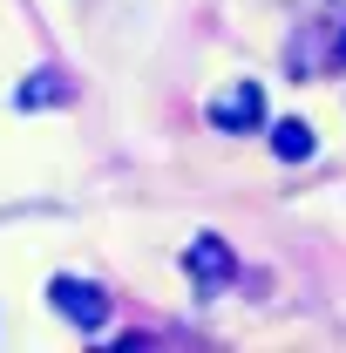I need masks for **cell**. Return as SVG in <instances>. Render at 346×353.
<instances>
[{"label": "cell", "mask_w": 346, "mask_h": 353, "mask_svg": "<svg viewBox=\"0 0 346 353\" xmlns=\"http://www.w3.org/2000/svg\"><path fill=\"white\" fill-rule=\"evenodd\" d=\"M48 299H54V312H61L68 326H82V333H95V326L109 319V292H102V285H88V279H68V272L48 285Z\"/></svg>", "instance_id": "obj_1"}, {"label": "cell", "mask_w": 346, "mask_h": 353, "mask_svg": "<svg viewBox=\"0 0 346 353\" xmlns=\"http://www.w3.org/2000/svg\"><path fill=\"white\" fill-rule=\"evenodd\" d=\"M183 272L197 279V292H217V285H231V272H238V265H231V245L204 231V238H190V252H183Z\"/></svg>", "instance_id": "obj_2"}, {"label": "cell", "mask_w": 346, "mask_h": 353, "mask_svg": "<svg viewBox=\"0 0 346 353\" xmlns=\"http://www.w3.org/2000/svg\"><path fill=\"white\" fill-rule=\"evenodd\" d=\"M211 123H217V130H258V123H265V88L258 82H231L211 102Z\"/></svg>", "instance_id": "obj_3"}, {"label": "cell", "mask_w": 346, "mask_h": 353, "mask_svg": "<svg viewBox=\"0 0 346 353\" xmlns=\"http://www.w3.org/2000/svg\"><path fill=\"white\" fill-rule=\"evenodd\" d=\"M272 150H278L285 163H305V157H312V130H305L299 116H285V123H272Z\"/></svg>", "instance_id": "obj_4"}, {"label": "cell", "mask_w": 346, "mask_h": 353, "mask_svg": "<svg viewBox=\"0 0 346 353\" xmlns=\"http://www.w3.org/2000/svg\"><path fill=\"white\" fill-rule=\"evenodd\" d=\"M61 95H68V88H61V75H54V68H41V75H28V82H21V95H14V102H21V109H41V102H61Z\"/></svg>", "instance_id": "obj_5"}]
</instances>
